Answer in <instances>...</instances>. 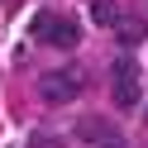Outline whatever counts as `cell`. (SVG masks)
<instances>
[{
	"label": "cell",
	"mask_w": 148,
	"mask_h": 148,
	"mask_svg": "<svg viewBox=\"0 0 148 148\" xmlns=\"http://www.w3.org/2000/svg\"><path fill=\"white\" fill-rule=\"evenodd\" d=\"M110 86H115V105L119 110H134L138 105V62L129 58H115V67H110Z\"/></svg>",
	"instance_id": "2"
},
{
	"label": "cell",
	"mask_w": 148,
	"mask_h": 148,
	"mask_svg": "<svg viewBox=\"0 0 148 148\" xmlns=\"http://www.w3.org/2000/svg\"><path fill=\"white\" fill-rule=\"evenodd\" d=\"M77 134L86 138V143H100L105 134H115V124H105L100 115H91V119H81V124H77Z\"/></svg>",
	"instance_id": "5"
},
{
	"label": "cell",
	"mask_w": 148,
	"mask_h": 148,
	"mask_svg": "<svg viewBox=\"0 0 148 148\" xmlns=\"http://www.w3.org/2000/svg\"><path fill=\"white\" fill-rule=\"evenodd\" d=\"M77 43H81V24H77V19H53V29H48V48L72 53Z\"/></svg>",
	"instance_id": "4"
},
{
	"label": "cell",
	"mask_w": 148,
	"mask_h": 148,
	"mask_svg": "<svg viewBox=\"0 0 148 148\" xmlns=\"http://www.w3.org/2000/svg\"><path fill=\"white\" fill-rule=\"evenodd\" d=\"M34 148H62L58 138H34Z\"/></svg>",
	"instance_id": "9"
},
{
	"label": "cell",
	"mask_w": 148,
	"mask_h": 148,
	"mask_svg": "<svg viewBox=\"0 0 148 148\" xmlns=\"http://www.w3.org/2000/svg\"><path fill=\"white\" fill-rule=\"evenodd\" d=\"M48 29H53V14H48V10L34 14V38H38V43H48Z\"/></svg>",
	"instance_id": "7"
},
{
	"label": "cell",
	"mask_w": 148,
	"mask_h": 148,
	"mask_svg": "<svg viewBox=\"0 0 148 148\" xmlns=\"http://www.w3.org/2000/svg\"><path fill=\"white\" fill-rule=\"evenodd\" d=\"M91 148H129V143H124V134H119V129H115V134H105V138H100V143H91Z\"/></svg>",
	"instance_id": "8"
},
{
	"label": "cell",
	"mask_w": 148,
	"mask_h": 148,
	"mask_svg": "<svg viewBox=\"0 0 148 148\" xmlns=\"http://www.w3.org/2000/svg\"><path fill=\"white\" fill-rule=\"evenodd\" d=\"M38 96H43V105H72V100L81 96V72H77V67L43 72V81H38Z\"/></svg>",
	"instance_id": "1"
},
{
	"label": "cell",
	"mask_w": 148,
	"mask_h": 148,
	"mask_svg": "<svg viewBox=\"0 0 148 148\" xmlns=\"http://www.w3.org/2000/svg\"><path fill=\"white\" fill-rule=\"evenodd\" d=\"M115 38H119V48H138V43L148 38V19H138V14H119V19H115Z\"/></svg>",
	"instance_id": "3"
},
{
	"label": "cell",
	"mask_w": 148,
	"mask_h": 148,
	"mask_svg": "<svg viewBox=\"0 0 148 148\" xmlns=\"http://www.w3.org/2000/svg\"><path fill=\"white\" fill-rule=\"evenodd\" d=\"M91 19H96L100 29H115V19H119V5H115V0H96V5H91Z\"/></svg>",
	"instance_id": "6"
}]
</instances>
